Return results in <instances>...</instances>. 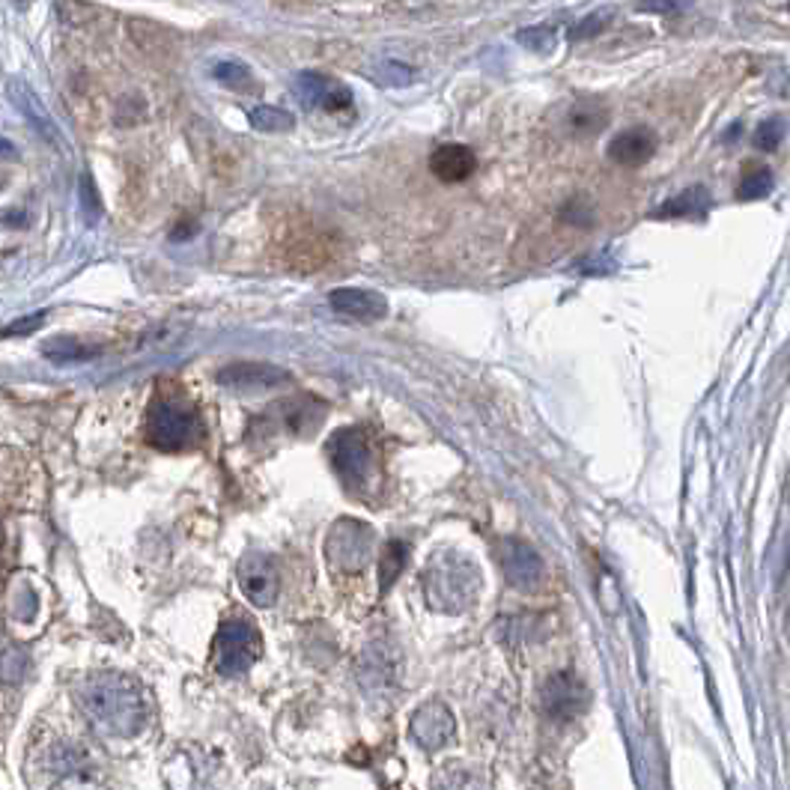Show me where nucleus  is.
Here are the masks:
<instances>
[{
  "instance_id": "1",
  "label": "nucleus",
  "mask_w": 790,
  "mask_h": 790,
  "mask_svg": "<svg viewBox=\"0 0 790 790\" xmlns=\"http://www.w3.org/2000/svg\"><path fill=\"white\" fill-rule=\"evenodd\" d=\"M81 710L99 731L111 737H137L149 722L147 689L120 671H99L81 680Z\"/></svg>"
},
{
  "instance_id": "2",
  "label": "nucleus",
  "mask_w": 790,
  "mask_h": 790,
  "mask_svg": "<svg viewBox=\"0 0 790 790\" xmlns=\"http://www.w3.org/2000/svg\"><path fill=\"white\" fill-rule=\"evenodd\" d=\"M481 573L463 555H439L424 570V594L433 609L463 611L477 599Z\"/></svg>"
},
{
  "instance_id": "3",
  "label": "nucleus",
  "mask_w": 790,
  "mask_h": 790,
  "mask_svg": "<svg viewBox=\"0 0 790 790\" xmlns=\"http://www.w3.org/2000/svg\"><path fill=\"white\" fill-rule=\"evenodd\" d=\"M147 439L158 451H189L204 439V421L185 400L158 397L147 412Z\"/></svg>"
},
{
  "instance_id": "4",
  "label": "nucleus",
  "mask_w": 790,
  "mask_h": 790,
  "mask_svg": "<svg viewBox=\"0 0 790 790\" xmlns=\"http://www.w3.org/2000/svg\"><path fill=\"white\" fill-rule=\"evenodd\" d=\"M326 451L328 460H331V469L338 472L347 489H352V493L370 489L373 481H376V453H373L370 439L364 436L362 429H338L328 439Z\"/></svg>"
},
{
  "instance_id": "5",
  "label": "nucleus",
  "mask_w": 790,
  "mask_h": 790,
  "mask_svg": "<svg viewBox=\"0 0 790 790\" xmlns=\"http://www.w3.org/2000/svg\"><path fill=\"white\" fill-rule=\"evenodd\" d=\"M263 654V635L248 618H230L218 627L212 642V666L224 678L245 674Z\"/></svg>"
},
{
  "instance_id": "6",
  "label": "nucleus",
  "mask_w": 790,
  "mask_h": 790,
  "mask_svg": "<svg viewBox=\"0 0 790 790\" xmlns=\"http://www.w3.org/2000/svg\"><path fill=\"white\" fill-rule=\"evenodd\" d=\"M42 769L51 790H96V764L75 743L51 745Z\"/></svg>"
},
{
  "instance_id": "7",
  "label": "nucleus",
  "mask_w": 790,
  "mask_h": 790,
  "mask_svg": "<svg viewBox=\"0 0 790 790\" xmlns=\"http://www.w3.org/2000/svg\"><path fill=\"white\" fill-rule=\"evenodd\" d=\"M373 528L358 520H340L326 537L328 564L343 573H358L373 555Z\"/></svg>"
},
{
  "instance_id": "8",
  "label": "nucleus",
  "mask_w": 790,
  "mask_h": 790,
  "mask_svg": "<svg viewBox=\"0 0 790 790\" xmlns=\"http://www.w3.org/2000/svg\"><path fill=\"white\" fill-rule=\"evenodd\" d=\"M239 587H242V594L254 606H260V609L275 606L278 597H281V570H278V561L271 555H248L239 564Z\"/></svg>"
},
{
  "instance_id": "9",
  "label": "nucleus",
  "mask_w": 790,
  "mask_h": 790,
  "mask_svg": "<svg viewBox=\"0 0 790 790\" xmlns=\"http://www.w3.org/2000/svg\"><path fill=\"white\" fill-rule=\"evenodd\" d=\"M295 99L307 111L338 113L350 108L352 93L338 78H328V75H319V72H305V75L295 78Z\"/></svg>"
},
{
  "instance_id": "10",
  "label": "nucleus",
  "mask_w": 790,
  "mask_h": 790,
  "mask_svg": "<svg viewBox=\"0 0 790 790\" xmlns=\"http://www.w3.org/2000/svg\"><path fill=\"white\" fill-rule=\"evenodd\" d=\"M498 561H501V573L516 591H537L543 585V561L528 543L505 540Z\"/></svg>"
},
{
  "instance_id": "11",
  "label": "nucleus",
  "mask_w": 790,
  "mask_h": 790,
  "mask_svg": "<svg viewBox=\"0 0 790 790\" xmlns=\"http://www.w3.org/2000/svg\"><path fill=\"white\" fill-rule=\"evenodd\" d=\"M543 707L558 722H573L587 707V692L573 674H552L543 686Z\"/></svg>"
},
{
  "instance_id": "12",
  "label": "nucleus",
  "mask_w": 790,
  "mask_h": 790,
  "mask_svg": "<svg viewBox=\"0 0 790 790\" xmlns=\"http://www.w3.org/2000/svg\"><path fill=\"white\" fill-rule=\"evenodd\" d=\"M218 382L224 388H236V391H266V388L290 382V373L266 362H239L218 370Z\"/></svg>"
},
{
  "instance_id": "13",
  "label": "nucleus",
  "mask_w": 790,
  "mask_h": 790,
  "mask_svg": "<svg viewBox=\"0 0 790 790\" xmlns=\"http://www.w3.org/2000/svg\"><path fill=\"white\" fill-rule=\"evenodd\" d=\"M323 418H326V406L314 397H290V400L269 409V421H275V427L287 429L293 436L314 433L323 424Z\"/></svg>"
},
{
  "instance_id": "14",
  "label": "nucleus",
  "mask_w": 790,
  "mask_h": 790,
  "mask_svg": "<svg viewBox=\"0 0 790 790\" xmlns=\"http://www.w3.org/2000/svg\"><path fill=\"white\" fill-rule=\"evenodd\" d=\"M409 731L415 737V743H421L424 749H429V752H436L441 745L451 743L453 737L451 710H448L441 701H429V704H424V707L415 710Z\"/></svg>"
},
{
  "instance_id": "15",
  "label": "nucleus",
  "mask_w": 790,
  "mask_h": 790,
  "mask_svg": "<svg viewBox=\"0 0 790 790\" xmlns=\"http://www.w3.org/2000/svg\"><path fill=\"white\" fill-rule=\"evenodd\" d=\"M328 305L331 311H338L340 316H350L358 323H376L388 314V299L376 290H362V287H343L328 295Z\"/></svg>"
},
{
  "instance_id": "16",
  "label": "nucleus",
  "mask_w": 790,
  "mask_h": 790,
  "mask_svg": "<svg viewBox=\"0 0 790 790\" xmlns=\"http://www.w3.org/2000/svg\"><path fill=\"white\" fill-rule=\"evenodd\" d=\"M10 99L15 102V108L22 111V117L27 123L34 125L36 132L42 137H48L51 144H60V129H57L54 117L48 113V108L39 102V96H36L24 81H10Z\"/></svg>"
},
{
  "instance_id": "17",
  "label": "nucleus",
  "mask_w": 790,
  "mask_h": 790,
  "mask_svg": "<svg viewBox=\"0 0 790 790\" xmlns=\"http://www.w3.org/2000/svg\"><path fill=\"white\" fill-rule=\"evenodd\" d=\"M654 132L647 129H627L621 135H615L609 144V158L623 168H642L647 158L654 156Z\"/></svg>"
},
{
  "instance_id": "18",
  "label": "nucleus",
  "mask_w": 790,
  "mask_h": 790,
  "mask_svg": "<svg viewBox=\"0 0 790 790\" xmlns=\"http://www.w3.org/2000/svg\"><path fill=\"white\" fill-rule=\"evenodd\" d=\"M474 153L469 147H460V144H445L433 153L429 158V168L433 173L439 177L441 182H463L474 173Z\"/></svg>"
},
{
  "instance_id": "19",
  "label": "nucleus",
  "mask_w": 790,
  "mask_h": 790,
  "mask_svg": "<svg viewBox=\"0 0 790 790\" xmlns=\"http://www.w3.org/2000/svg\"><path fill=\"white\" fill-rule=\"evenodd\" d=\"M96 352H99L96 347H90V343H84L78 338H51L42 343V355L54 364L90 362V358H96Z\"/></svg>"
},
{
  "instance_id": "20",
  "label": "nucleus",
  "mask_w": 790,
  "mask_h": 790,
  "mask_svg": "<svg viewBox=\"0 0 790 790\" xmlns=\"http://www.w3.org/2000/svg\"><path fill=\"white\" fill-rule=\"evenodd\" d=\"M406 555H409V546L403 540L385 543L382 555H379V587H382V591H388V587L394 585L397 576L403 573V567H406Z\"/></svg>"
},
{
  "instance_id": "21",
  "label": "nucleus",
  "mask_w": 790,
  "mask_h": 790,
  "mask_svg": "<svg viewBox=\"0 0 790 790\" xmlns=\"http://www.w3.org/2000/svg\"><path fill=\"white\" fill-rule=\"evenodd\" d=\"M710 209V194H707V189H701V185H692V189H686L683 194H678L674 200H668L663 209H659V215H666V218H683V215H701V212H707Z\"/></svg>"
},
{
  "instance_id": "22",
  "label": "nucleus",
  "mask_w": 790,
  "mask_h": 790,
  "mask_svg": "<svg viewBox=\"0 0 790 790\" xmlns=\"http://www.w3.org/2000/svg\"><path fill=\"white\" fill-rule=\"evenodd\" d=\"M251 125L257 132H266V135H281V132H290L295 125L293 113H287L283 108H275V105H260L251 111Z\"/></svg>"
},
{
  "instance_id": "23",
  "label": "nucleus",
  "mask_w": 790,
  "mask_h": 790,
  "mask_svg": "<svg viewBox=\"0 0 790 790\" xmlns=\"http://www.w3.org/2000/svg\"><path fill=\"white\" fill-rule=\"evenodd\" d=\"M212 75L224 87H230V90H254V75H251V69L245 66V63H236V60H224V63H218V66L212 69Z\"/></svg>"
},
{
  "instance_id": "24",
  "label": "nucleus",
  "mask_w": 790,
  "mask_h": 790,
  "mask_svg": "<svg viewBox=\"0 0 790 790\" xmlns=\"http://www.w3.org/2000/svg\"><path fill=\"white\" fill-rule=\"evenodd\" d=\"M773 192V173L767 168H752L740 182V200H761Z\"/></svg>"
},
{
  "instance_id": "25",
  "label": "nucleus",
  "mask_w": 790,
  "mask_h": 790,
  "mask_svg": "<svg viewBox=\"0 0 790 790\" xmlns=\"http://www.w3.org/2000/svg\"><path fill=\"white\" fill-rule=\"evenodd\" d=\"M412 78H415V72L403 63H394V60L376 66V81L385 87H406V84H412Z\"/></svg>"
},
{
  "instance_id": "26",
  "label": "nucleus",
  "mask_w": 790,
  "mask_h": 790,
  "mask_svg": "<svg viewBox=\"0 0 790 790\" xmlns=\"http://www.w3.org/2000/svg\"><path fill=\"white\" fill-rule=\"evenodd\" d=\"M755 147L757 149H776L785 141V120L773 117V120H764V123L755 129Z\"/></svg>"
},
{
  "instance_id": "27",
  "label": "nucleus",
  "mask_w": 790,
  "mask_h": 790,
  "mask_svg": "<svg viewBox=\"0 0 790 790\" xmlns=\"http://www.w3.org/2000/svg\"><path fill=\"white\" fill-rule=\"evenodd\" d=\"M436 790H484V785L469 773H460V767H448V773L436 781Z\"/></svg>"
},
{
  "instance_id": "28",
  "label": "nucleus",
  "mask_w": 790,
  "mask_h": 790,
  "mask_svg": "<svg viewBox=\"0 0 790 790\" xmlns=\"http://www.w3.org/2000/svg\"><path fill=\"white\" fill-rule=\"evenodd\" d=\"M46 319H48L46 311L24 316V319H19V323L0 328V338H27V335H34V331H39V328L46 326Z\"/></svg>"
},
{
  "instance_id": "29",
  "label": "nucleus",
  "mask_w": 790,
  "mask_h": 790,
  "mask_svg": "<svg viewBox=\"0 0 790 790\" xmlns=\"http://www.w3.org/2000/svg\"><path fill=\"white\" fill-rule=\"evenodd\" d=\"M24 656L19 647H0V680L22 678Z\"/></svg>"
},
{
  "instance_id": "30",
  "label": "nucleus",
  "mask_w": 790,
  "mask_h": 790,
  "mask_svg": "<svg viewBox=\"0 0 790 790\" xmlns=\"http://www.w3.org/2000/svg\"><path fill=\"white\" fill-rule=\"evenodd\" d=\"M520 42L534 51H549L555 46V31L552 27H531V31H522Z\"/></svg>"
},
{
  "instance_id": "31",
  "label": "nucleus",
  "mask_w": 790,
  "mask_h": 790,
  "mask_svg": "<svg viewBox=\"0 0 790 790\" xmlns=\"http://www.w3.org/2000/svg\"><path fill=\"white\" fill-rule=\"evenodd\" d=\"M606 27V15H591V19H585V22L579 24V27H573V39H587V36H594L599 34Z\"/></svg>"
},
{
  "instance_id": "32",
  "label": "nucleus",
  "mask_w": 790,
  "mask_h": 790,
  "mask_svg": "<svg viewBox=\"0 0 790 790\" xmlns=\"http://www.w3.org/2000/svg\"><path fill=\"white\" fill-rule=\"evenodd\" d=\"M680 7H686V0H644L639 10L663 12V10H680Z\"/></svg>"
},
{
  "instance_id": "33",
  "label": "nucleus",
  "mask_w": 790,
  "mask_h": 790,
  "mask_svg": "<svg viewBox=\"0 0 790 790\" xmlns=\"http://www.w3.org/2000/svg\"><path fill=\"white\" fill-rule=\"evenodd\" d=\"M0 156H12V144L3 137H0Z\"/></svg>"
},
{
  "instance_id": "34",
  "label": "nucleus",
  "mask_w": 790,
  "mask_h": 790,
  "mask_svg": "<svg viewBox=\"0 0 790 790\" xmlns=\"http://www.w3.org/2000/svg\"><path fill=\"white\" fill-rule=\"evenodd\" d=\"M788 12H790V3H788Z\"/></svg>"
}]
</instances>
